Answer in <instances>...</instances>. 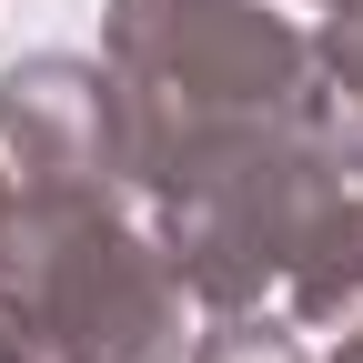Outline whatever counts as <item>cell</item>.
<instances>
[{
  "mask_svg": "<svg viewBox=\"0 0 363 363\" xmlns=\"http://www.w3.org/2000/svg\"><path fill=\"white\" fill-rule=\"evenodd\" d=\"M313 71H323V91L363 121V0H333L323 30H313Z\"/></svg>",
  "mask_w": 363,
  "mask_h": 363,
  "instance_id": "5b68a950",
  "label": "cell"
},
{
  "mask_svg": "<svg viewBox=\"0 0 363 363\" xmlns=\"http://www.w3.org/2000/svg\"><path fill=\"white\" fill-rule=\"evenodd\" d=\"M323 363H363V323H353V333H343V343H333Z\"/></svg>",
  "mask_w": 363,
  "mask_h": 363,
  "instance_id": "ba28073f",
  "label": "cell"
},
{
  "mask_svg": "<svg viewBox=\"0 0 363 363\" xmlns=\"http://www.w3.org/2000/svg\"><path fill=\"white\" fill-rule=\"evenodd\" d=\"M0 162L40 202H131V101L111 61L30 51L0 71Z\"/></svg>",
  "mask_w": 363,
  "mask_h": 363,
  "instance_id": "3957f363",
  "label": "cell"
},
{
  "mask_svg": "<svg viewBox=\"0 0 363 363\" xmlns=\"http://www.w3.org/2000/svg\"><path fill=\"white\" fill-rule=\"evenodd\" d=\"M192 363H313V343L293 313L242 303V313H212V333H192Z\"/></svg>",
  "mask_w": 363,
  "mask_h": 363,
  "instance_id": "277c9868",
  "label": "cell"
},
{
  "mask_svg": "<svg viewBox=\"0 0 363 363\" xmlns=\"http://www.w3.org/2000/svg\"><path fill=\"white\" fill-rule=\"evenodd\" d=\"M101 61L121 71L131 152L172 142V131H202V121L283 111L313 91V40L272 0H111Z\"/></svg>",
  "mask_w": 363,
  "mask_h": 363,
  "instance_id": "7a4b0ae2",
  "label": "cell"
},
{
  "mask_svg": "<svg viewBox=\"0 0 363 363\" xmlns=\"http://www.w3.org/2000/svg\"><path fill=\"white\" fill-rule=\"evenodd\" d=\"M0 363H51V353H40V343H30V333L11 323V313H0Z\"/></svg>",
  "mask_w": 363,
  "mask_h": 363,
  "instance_id": "8992f818",
  "label": "cell"
},
{
  "mask_svg": "<svg viewBox=\"0 0 363 363\" xmlns=\"http://www.w3.org/2000/svg\"><path fill=\"white\" fill-rule=\"evenodd\" d=\"M0 313L51 363H192L182 272L131 202L21 192L11 242H0Z\"/></svg>",
  "mask_w": 363,
  "mask_h": 363,
  "instance_id": "6da1fadb",
  "label": "cell"
},
{
  "mask_svg": "<svg viewBox=\"0 0 363 363\" xmlns=\"http://www.w3.org/2000/svg\"><path fill=\"white\" fill-rule=\"evenodd\" d=\"M11 212H21V182H11V162H0V242H11Z\"/></svg>",
  "mask_w": 363,
  "mask_h": 363,
  "instance_id": "52a82bcc",
  "label": "cell"
}]
</instances>
